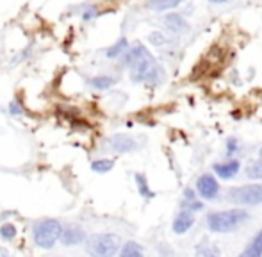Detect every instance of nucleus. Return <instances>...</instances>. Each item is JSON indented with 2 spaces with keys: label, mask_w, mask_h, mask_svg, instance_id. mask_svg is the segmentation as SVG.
Listing matches in <instances>:
<instances>
[{
  "label": "nucleus",
  "mask_w": 262,
  "mask_h": 257,
  "mask_svg": "<svg viewBox=\"0 0 262 257\" xmlns=\"http://www.w3.org/2000/svg\"><path fill=\"white\" fill-rule=\"evenodd\" d=\"M59 239L66 247H75V245H81V243L86 241V232L81 227H68V229H62Z\"/></svg>",
  "instance_id": "obj_8"
},
{
  "label": "nucleus",
  "mask_w": 262,
  "mask_h": 257,
  "mask_svg": "<svg viewBox=\"0 0 262 257\" xmlns=\"http://www.w3.org/2000/svg\"><path fill=\"white\" fill-rule=\"evenodd\" d=\"M257 163H259V166H261V172H262V148L259 150V159H257Z\"/></svg>",
  "instance_id": "obj_27"
},
{
  "label": "nucleus",
  "mask_w": 262,
  "mask_h": 257,
  "mask_svg": "<svg viewBox=\"0 0 262 257\" xmlns=\"http://www.w3.org/2000/svg\"><path fill=\"white\" fill-rule=\"evenodd\" d=\"M150 41L154 43V45H162V43H164V38H162V34H159V32H154V34H150Z\"/></svg>",
  "instance_id": "obj_26"
},
{
  "label": "nucleus",
  "mask_w": 262,
  "mask_h": 257,
  "mask_svg": "<svg viewBox=\"0 0 262 257\" xmlns=\"http://www.w3.org/2000/svg\"><path fill=\"white\" fill-rule=\"evenodd\" d=\"M246 211L242 209H230L220 211V213H211L207 216V225L212 232H232L239 225H242L248 220Z\"/></svg>",
  "instance_id": "obj_2"
},
{
  "label": "nucleus",
  "mask_w": 262,
  "mask_h": 257,
  "mask_svg": "<svg viewBox=\"0 0 262 257\" xmlns=\"http://www.w3.org/2000/svg\"><path fill=\"white\" fill-rule=\"evenodd\" d=\"M123 63L130 68V77L134 82H155L159 79V64L143 45H136L125 56Z\"/></svg>",
  "instance_id": "obj_1"
},
{
  "label": "nucleus",
  "mask_w": 262,
  "mask_h": 257,
  "mask_svg": "<svg viewBox=\"0 0 262 257\" xmlns=\"http://www.w3.org/2000/svg\"><path fill=\"white\" fill-rule=\"evenodd\" d=\"M262 256V229L255 234L248 247L242 250V257H261Z\"/></svg>",
  "instance_id": "obj_12"
},
{
  "label": "nucleus",
  "mask_w": 262,
  "mask_h": 257,
  "mask_svg": "<svg viewBox=\"0 0 262 257\" xmlns=\"http://www.w3.org/2000/svg\"><path fill=\"white\" fill-rule=\"evenodd\" d=\"M113 166H114L113 159H97V161L91 163V170L97 173H107L113 170Z\"/></svg>",
  "instance_id": "obj_18"
},
{
  "label": "nucleus",
  "mask_w": 262,
  "mask_h": 257,
  "mask_svg": "<svg viewBox=\"0 0 262 257\" xmlns=\"http://www.w3.org/2000/svg\"><path fill=\"white\" fill-rule=\"evenodd\" d=\"M62 232V225L57 220H41L40 223L34 225V243H36L40 248H45V250H50V248L56 247V243L59 241Z\"/></svg>",
  "instance_id": "obj_3"
},
{
  "label": "nucleus",
  "mask_w": 262,
  "mask_h": 257,
  "mask_svg": "<svg viewBox=\"0 0 262 257\" xmlns=\"http://www.w3.org/2000/svg\"><path fill=\"white\" fill-rule=\"evenodd\" d=\"M86 248L89 254L98 257L114 256L120 248V237L116 234H95L87 237Z\"/></svg>",
  "instance_id": "obj_4"
},
{
  "label": "nucleus",
  "mask_w": 262,
  "mask_h": 257,
  "mask_svg": "<svg viewBox=\"0 0 262 257\" xmlns=\"http://www.w3.org/2000/svg\"><path fill=\"white\" fill-rule=\"evenodd\" d=\"M246 177H250V178H262L261 166H259L257 161H255V163H250L246 166Z\"/></svg>",
  "instance_id": "obj_21"
},
{
  "label": "nucleus",
  "mask_w": 262,
  "mask_h": 257,
  "mask_svg": "<svg viewBox=\"0 0 262 257\" xmlns=\"http://www.w3.org/2000/svg\"><path fill=\"white\" fill-rule=\"evenodd\" d=\"M109 143H111V148L116 150L118 154H129V152H134V150L138 148L136 139L127 136V134H114Z\"/></svg>",
  "instance_id": "obj_7"
},
{
  "label": "nucleus",
  "mask_w": 262,
  "mask_h": 257,
  "mask_svg": "<svg viewBox=\"0 0 262 257\" xmlns=\"http://www.w3.org/2000/svg\"><path fill=\"white\" fill-rule=\"evenodd\" d=\"M164 25H166V29H168L170 32H173V34H180V32L187 31V21H185L180 15H177V13L166 15Z\"/></svg>",
  "instance_id": "obj_10"
},
{
  "label": "nucleus",
  "mask_w": 262,
  "mask_h": 257,
  "mask_svg": "<svg viewBox=\"0 0 262 257\" xmlns=\"http://www.w3.org/2000/svg\"><path fill=\"white\" fill-rule=\"evenodd\" d=\"M182 207L184 209H189V211H200L202 207H203V204H202L200 200H196V195L193 189H185L184 191V200H182Z\"/></svg>",
  "instance_id": "obj_13"
},
{
  "label": "nucleus",
  "mask_w": 262,
  "mask_h": 257,
  "mask_svg": "<svg viewBox=\"0 0 262 257\" xmlns=\"http://www.w3.org/2000/svg\"><path fill=\"white\" fill-rule=\"evenodd\" d=\"M97 16H98V11H97V7H93V5H89V7L82 13L84 20H93V18H97Z\"/></svg>",
  "instance_id": "obj_24"
},
{
  "label": "nucleus",
  "mask_w": 262,
  "mask_h": 257,
  "mask_svg": "<svg viewBox=\"0 0 262 257\" xmlns=\"http://www.w3.org/2000/svg\"><path fill=\"white\" fill-rule=\"evenodd\" d=\"M196 254L198 256H218L220 254V250L218 248H214V247H198V250H196Z\"/></svg>",
  "instance_id": "obj_23"
},
{
  "label": "nucleus",
  "mask_w": 262,
  "mask_h": 257,
  "mask_svg": "<svg viewBox=\"0 0 262 257\" xmlns=\"http://www.w3.org/2000/svg\"><path fill=\"white\" fill-rule=\"evenodd\" d=\"M196 191L200 193L202 198L205 200H212L216 198L218 191H220V184L211 173H203L198 180H196Z\"/></svg>",
  "instance_id": "obj_6"
},
{
  "label": "nucleus",
  "mask_w": 262,
  "mask_h": 257,
  "mask_svg": "<svg viewBox=\"0 0 262 257\" xmlns=\"http://www.w3.org/2000/svg\"><path fill=\"white\" fill-rule=\"evenodd\" d=\"M239 161H236V159H232V161H228V163H223V164H214V172H216L218 177L221 178H232L234 175H236L237 172H239Z\"/></svg>",
  "instance_id": "obj_11"
},
{
  "label": "nucleus",
  "mask_w": 262,
  "mask_h": 257,
  "mask_svg": "<svg viewBox=\"0 0 262 257\" xmlns=\"http://www.w3.org/2000/svg\"><path fill=\"white\" fill-rule=\"evenodd\" d=\"M193 223H195V213L189 209H182L173 221V232L175 234H185L193 227Z\"/></svg>",
  "instance_id": "obj_9"
},
{
  "label": "nucleus",
  "mask_w": 262,
  "mask_h": 257,
  "mask_svg": "<svg viewBox=\"0 0 262 257\" xmlns=\"http://www.w3.org/2000/svg\"><path fill=\"white\" fill-rule=\"evenodd\" d=\"M114 82H116V79L109 77V75H97V77L89 79V86L95 89H109L111 86H114Z\"/></svg>",
  "instance_id": "obj_14"
},
{
  "label": "nucleus",
  "mask_w": 262,
  "mask_h": 257,
  "mask_svg": "<svg viewBox=\"0 0 262 257\" xmlns=\"http://www.w3.org/2000/svg\"><path fill=\"white\" fill-rule=\"evenodd\" d=\"M226 198L237 205H259L262 204V184H246L232 188L228 189Z\"/></svg>",
  "instance_id": "obj_5"
},
{
  "label": "nucleus",
  "mask_w": 262,
  "mask_h": 257,
  "mask_svg": "<svg viewBox=\"0 0 262 257\" xmlns=\"http://www.w3.org/2000/svg\"><path fill=\"white\" fill-rule=\"evenodd\" d=\"M0 236H2V239H5V241L15 239L16 237V227L13 225V223H4V225L0 227Z\"/></svg>",
  "instance_id": "obj_20"
},
{
  "label": "nucleus",
  "mask_w": 262,
  "mask_h": 257,
  "mask_svg": "<svg viewBox=\"0 0 262 257\" xmlns=\"http://www.w3.org/2000/svg\"><path fill=\"white\" fill-rule=\"evenodd\" d=\"M129 47V43H127V40L125 38H121L120 41H116L113 45V47H109L107 48V52H105V56H107V59H116V58H120L121 54H123V50L125 48Z\"/></svg>",
  "instance_id": "obj_17"
},
{
  "label": "nucleus",
  "mask_w": 262,
  "mask_h": 257,
  "mask_svg": "<svg viewBox=\"0 0 262 257\" xmlns=\"http://www.w3.org/2000/svg\"><path fill=\"white\" fill-rule=\"evenodd\" d=\"M136 184H138L139 195H141L143 198L150 200V198H154V197H155V193L150 189L148 180H146V177H144V175H141V173H136Z\"/></svg>",
  "instance_id": "obj_15"
},
{
  "label": "nucleus",
  "mask_w": 262,
  "mask_h": 257,
  "mask_svg": "<svg viewBox=\"0 0 262 257\" xmlns=\"http://www.w3.org/2000/svg\"><path fill=\"white\" fill-rule=\"evenodd\" d=\"M209 2H212V4H223V2H226V0H209Z\"/></svg>",
  "instance_id": "obj_28"
},
{
  "label": "nucleus",
  "mask_w": 262,
  "mask_h": 257,
  "mask_svg": "<svg viewBox=\"0 0 262 257\" xmlns=\"http://www.w3.org/2000/svg\"><path fill=\"white\" fill-rule=\"evenodd\" d=\"M121 257H139V256H143V248L139 247L138 243H134V241H129V243H125V247L121 248Z\"/></svg>",
  "instance_id": "obj_19"
},
{
  "label": "nucleus",
  "mask_w": 262,
  "mask_h": 257,
  "mask_svg": "<svg viewBox=\"0 0 262 257\" xmlns=\"http://www.w3.org/2000/svg\"><path fill=\"white\" fill-rule=\"evenodd\" d=\"M9 113L13 116H20L23 115V107H21V102L20 100H13L9 104Z\"/></svg>",
  "instance_id": "obj_22"
},
{
  "label": "nucleus",
  "mask_w": 262,
  "mask_h": 257,
  "mask_svg": "<svg viewBox=\"0 0 262 257\" xmlns=\"http://www.w3.org/2000/svg\"><path fill=\"white\" fill-rule=\"evenodd\" d=\"M180 2H182V0H148L146 5L154 11H166V9L175 7V5H179Z\"/></svg>",
  "instance_id": "obj_16"
},
{
  "label": "nucleus",
  "mask_w": 262,
  "mask_h": 257,
  "mask_svg": "<svg viewBox=\"0 0 262 257\" xmlns=\"http://www.w3.org/2000/svg\"><path fill=\"white\" fill-rule=\"evenodd\" d=\"M237 147H239V145H237V141L234 139V138H230V139L226 141V154H228V156H232V154L237 150Z\"/></svg>",
  "instance_id": "obj_25"
}]
</instances>
